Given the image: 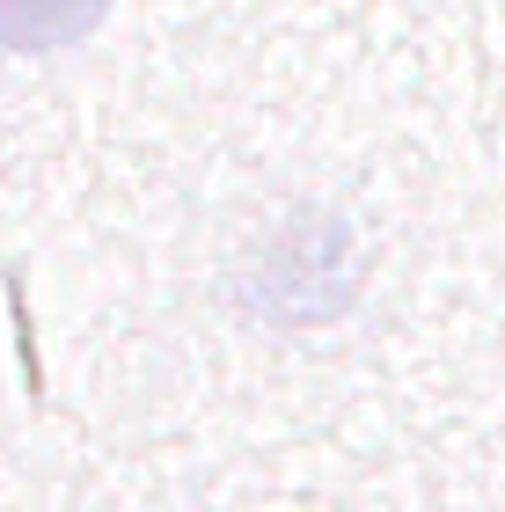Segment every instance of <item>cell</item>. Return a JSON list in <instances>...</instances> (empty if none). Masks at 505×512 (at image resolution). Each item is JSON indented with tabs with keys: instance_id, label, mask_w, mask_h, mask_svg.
<instances>
[{
	"instance_id": "1",
	"label": "cell",
	"mask_w": 505,
	"mask_h": 512,
	"mask_svg": "<svg viewBox=\"0 0 505 512\" xmlns=\"http://www.w3.org/2000/svg\"><path fill=\"white\" fill-rule=\"evenodd\" d=\"M110 0H0V52H59L88 37Z\"/></svg>"
}]
</instances>
